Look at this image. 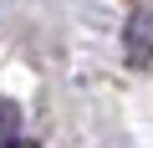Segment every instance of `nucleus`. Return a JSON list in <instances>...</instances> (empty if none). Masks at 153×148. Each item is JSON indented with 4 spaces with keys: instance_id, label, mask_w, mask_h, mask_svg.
I'll list each match as a JSON object with an SVG mask.
<instances>
[{
    "instance_id": "f03ea898",
    "label": "nucleus",
    "mask_w": 153,
    "mask_h": 148,
    "mask_svg": "<svg viewBox=\"0 0 153 148\" xmlns=\"http://www.w3.org/2000/svg\"><path fill=\"white\" fill-rule=\"evenodd\" d=\"M0 148H31L21 138V107L16 102H0Z\"/></svg>"
},
{
    "instance_id": "f257e3e1",
    "label": "nucleus",
    "mask_w": 153,
    "mask_h": 148,
    "mask_svg": "<svg viewBox=\"0 0 153 148\" xmlns=\"http://www.w3.org/2000/svg\"><path fill=\"white\" fill-rule=\"evenodd\" d=\"M123 51L133 66H148L153 61V10L148 5H133L128 21H123Z\"/></svg>"
}]
</instances>
